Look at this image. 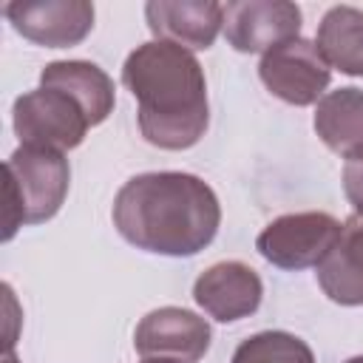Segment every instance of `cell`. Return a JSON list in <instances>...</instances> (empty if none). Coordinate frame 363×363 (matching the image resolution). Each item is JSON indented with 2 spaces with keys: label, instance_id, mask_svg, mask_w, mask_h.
I'll list each match as a JSON object with an SVG mask.
<instances>
[{
  "label": "cell",
  "instance_id": "1",
  "mask_svg": "<svg viewBox=\"0 0 363 363\" xmlns=\"http://www.w3.org/2000/svg\"><path fill=\"white\" fill-rule=\"evenodd\" d=\"M113 227L119 235L156 255H196L218 233L221 204L213 187L179 170L142 173L128 179L113 199Z\"/></svg>",
  "mask_w": 363,
  "mask_h": 363
},
{
  "label": "cell",
  "instance_id": "2",
  "mask_svg": "<svg viewBox=\"0 0 363 363\" xmlns=\"http://www.w3.org/2000/svg\"><path fill=\"white\" fill-rule=\"evenodd\" d=\"M122 82L139 102L136 119L145 142L162 150L193 147L207 125V79L193 51L150 40L136 45L125 65Z\"/></svg>",
  "mask_w": 363,
  "mask_h": 363
},
{
  "label": "cell",
  "instance_id": "3",
  "mask_svg": "<svg viewBox=\"0 0 363 363\" xmlns=\"http://www.w3.org/2000/svg\"><path fill=\"white\" fill-rule=\"evenodd\" d=\"M71 167L62 150L20 145L6 159L3 184V241H11L23 224L54 218L68 196Z\"/></svg>",
  "mask_w": 363,
  "mask_h": 363
},
{
  "label": "cell",
  "instance_id": "4",
  "mask_svg": "<svg viewBox=\"0 0 363 363\" xmlns=\"http://www.w3.org/2000/svg\"><path fill=\"white\" fill-rule=\"evenodd\" d=\"M14 133L23 145L51 147V150H71L79 147L91 122L82 105L57 88H37L14 99L11 111Z\"/></svg>",
  "mask_w": 363,
  "mask_h": 363
},
{
  "label": "cell",
  "instance_id": "5",
  "mask_svg": "<svg viewBox=\"0 0 363 363\" xmlns=\"http://www.w3.org/2000/svg\"><path fill=\"white\" fill-rule=\"evenodd\" d=\"M340 221L329 213H286L272 218L255 238V250L281 269L318 267L340 235Z\"/></svg>",
  "mask_w": 363,
  "mask_h": 363
},
{
  "label": "cell",
  "instance_id": "6",
  "mask_svg": "<svg viewBox=\"0 0 363 363\" xmlns=\"http://www.w3.org/2000/svg\"><path fill=\"white\" fill-rule=\"evenodd\" d=\"M258 77L267 91L289 105H315L329 88L332 68L315 43L295 37L261 57Z\"/></svg>",
  "mask_w": 363,
  "mask_h": 363
},
{
  "label": "cell",
  "instance_id": "7",
  "mask_svg": "<svg viewBox=\"0 0 363 363\" xmlns=\"http://www.w3.org/2000/svg\"><path fill=\"white\" fill-rule=\"evenodd\" d=\"M301 20L289 0H238L224 6V37L241 54H267L295 40Z\"/></svg>",
  "mask_w": 363,
  "mask_h": 363
},
{
  "label": "cell",
  "instance_id": "8",
  "mask_svg": "<svg viewBox=\"0 0 363 363\" xmlns=\"http://www.w3.org/2000/svg\"><path fill=\"white\" fill-rule=\"evenodd\" d=\"M3 14L26 40L45 48L79 45L94 28V3L88 0H14Z\"/></svg>",
  "mask_w": 363,
  "mask_h": 363
},
{
  "label": "cell",
  "instance_id": "9",
  "mask_svg": "<svg viewBox=\"0 0 363 363\" xmlns=\"http://www.w3.org/2000/svg\"><path fill=\"white\" fill-rule=\"evenodd\" d=\"M210 340V323L182 306L147 312L133 332V349L142 357H170L179 363H199L207 354Z\"/></svg>",
  "mask_w": 363,
  "mask_h": 363
},
{
  "label": "cell",
  "instance_id": "10",
  "mask_svg": "<svg viewBox=\"0 0 363 363\" xmlns=\"http://www.w3.org/2000/svg\"><path fill=\"white\" fill-rule=\"evenodd\" d=\"M264 284L244 261H218L193 284V301L218 323H233L252 315L261 303Z\"/></svg>",
  "mask_w": 363,
  "mask_h": 363
},
{
  "label": "cell",
  "instance_id": "11",
  "mask_svg": "<svg viewBox=\"0 0 363 363\" xmlns=\"http://www.w3.org/2000/svg\"><path fill=\"white\" fill-rule=\"evenodd\" d=\"M145 20L156 40L204 51L224 28V6L216 0H153L145 6Z\"/></svg>",
  "mask_w": 363,
  "mask_h": 363
},
{
  "label": "cell",
  "instance_id": "12",
  "mask_svg": "<svg viewBox=\"0 0 363 363\" xmlns=\"http://www.w3.org/2000/svg\"><path fill=\"white\" fill-rule=\"evenodd\" d=\"M323 295L340 306H363V216L343 221L337 241L318 264Z\"/></svg>",
  "mask_w": 363,
  "mask_h": 363
},
{
  "label": "cell",
  "instance_id": "13",
  "mask_svg": "<svg viewBox=\"0 0 363 363\" xmlns=\"http://www.w3.org/2000/svg\"><path fill=\"white\" fill-rule=\"evenodd\" d=\"M40 85L43 88H57V91H65L68 96H74L91 128L94 125H102L113 105H116V94H113V82L111 77L88 62V60H57V62H48L43 71H40Z\"/></svg>",
  "mask_w": 363,
  "mask_h": 363
},
{
  "label": "cell",
  "instance_id": "14",
  "mask_svg": "<svg viewBox=\"0 0 363 363\" xmlns=\"http://www.w3.org/2000/svg\"><path fill=\"white\" fill-rule=\"evenodd\" d=\"M315 133L340 159L363 156V91L349 85L320 96L315 108Z\"/></svg>",
  "mask_w": 363,
  "mask_h": 363
},
{
  "label": "cell",
  "instance_id": "15",
  "mask_svg": "<svg viewBox=\"0 0 363 363\" xmlns=\"http://www.w3.org/2000/svg\"><path fill=\"white\" fill-rule=\"evenodd\" d=\"M315 45L329 68L363 77V9L332 6L318 26Z\"/></svg>",
  "mask_w": 363,
  "mask_h": 363
},
{
  "label": "cell",
  "instance_id": "16",
  "mask_svg": "<svg viewBox=\"0 0 363 363\" xmlns=\"http://www.w3.org/2000/svg\"><path fill=\"white\" fill-rule=\"evenodd\" d=\"M233 363H315V354L306 340L298 335L267 329L238 343Z\"/></svg>",
  "mask_w": 363,
  "mask_h": 363
},
{
  "label": "cell",
  "instance_id": "17",
  "mask_svg": "<svg viewBox=\"0 0 363 363\" xmlns=\"http://www.w3.org/2000/svg\"><path fill=\"white\" fill-rule=\"evenodd\" d=\"M343 190L357 216H363V156L343 164Z\"/></svg>",
  "mask_w": 363,
  "mask_h": 363
},
{
  "label": "cell",
  "instance_id": "18",
  "mask_svg": "<svg viewBox=\"0 0 363 363\" xmlns=\"http://www.w3.org/2000/svg\"><path fill=\"white\" fill-rule=\"evenodd\" d=\"M142 363H179V360H170V357H142Z\"/></svg>",
  "mask_w": 363,
  "mask_h": 363
},
{
  "label": "cell",
  "instance_id": "19",
  "mask_svg": "<svg viewBox=\"0 0 363 363\" xmlns=\"http://www.w3.org/2000/svg\"><path fill=\"white\" fill-rule=\"evenodd\" d=\"M346 363H363V354H357V357H349Z\"/></svg>",
  "mask_w": 363,
  "mask_h": 363
},
{
  "label": "cell",
  "instance_id": "20",
  "mask_svg": "<svg viewBox=\"0 0 363 363\" xmlns=\"http://www.w3.org/2000/svg\"><path fill=\"white\" fill-rule=\"evenodd\" d=\"M3 363H17V360H14L11 354H6V357H3Z\"/></svg>",
  "mask_w": 363,
  "mask_h": 363
}]
</instances>
